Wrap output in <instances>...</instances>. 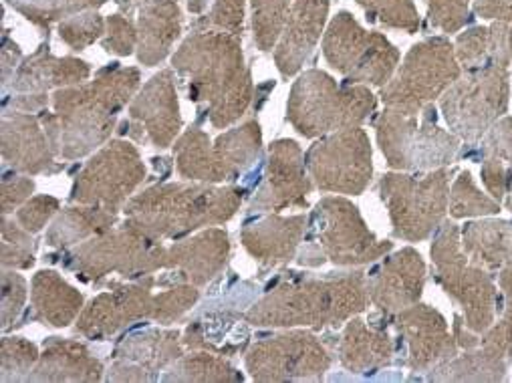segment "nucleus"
Returning a JSON list of instances; mask_svg holds the SVG:
<instances>
[{
    "label": "nucleus",
    "mask_w": 512,
    "mask_h": 383,
    "mask_svg": "<svg viewBox=\"0 0 512 383\" xmlns=\"http://www.w3.org/2000/svg\"><path fill=\"white\" fill-rule=\"evenodd\" d=\"M140 81V69L111 63L93 81L57 89L51 95L55 113H39L55 156L73 162L103 148L115 132L119 111L140 91Z\"/></svg>",
    "instance_id": "nucleus-1"
},
{
    "label": "nucleus",
    "mask_w": 512,
    "mask_h": 383,
    "mask_svg": "<svg viewBox=\"0 0 512 383\" xmlns=\"http://www.w3.org/2000/svg\"><path fill=\"white\" fill-rule=\"evenodd\" d=\"M367 273H327L323 277L283 273L244 313L252 327H339L367 309Z\"/></svg>",
    "instance_id": "nucleus-2"
},
{
    "label": "nucleus",
    "mask_w": 512,
    "mask_h": 383,
    "mask_svg": "<svg viewBox=\"0 0 512 383\" xmlns=\"http://www.w3.org/2000/svg\"><path fill=\"white\" fill-rule=\"evenodd\" d=\"M172 69L186 81L188 99L216 130L236 123L250 107L254 85L244 61L242 39L220 31H192L172 57Z\"/></svg>",
    "instance_id": "nucleus-3"
},
{
    "label": "nucleus",
    "mask_w": 512,
    "mask_h": 383,
    "mask_svg": "<svg viewBox=\"0 0 512 383\" xmlns=\"http://www.w3.org/2000/svg\"><path fill=\"white\" fill-rule=\"evenodd\" d=\"M246 190L234 184H156L125 204L123 226L152 240H178L200 228L226 224L236 216Z\"/></svg>",
    "instance_id": "nucleus-4"
},
{
    "label": "nucleus",
    "mask_w": 512,
    "mask_h": 383,
    "mask_svg": "<svg viewBox=\"0 0 512 383\" xmlns=\"http://www.w3.org/2000/svg\"><path fill=\"white\" fill-rule=\"evenodd\" d=\"M394 248V242L379 240L365 224L359 208L347 198H321L307 220L303 248L297 252L301 267H363L371 265Z\"/></svg>",
    "instance_id": "nucleus-5"
},
{
    "label": "nucleus",
    "mask_w": 512,
    "mask_h": 383,
    "mask_svg": "<svg viewBox=\"0 0 512 383\" xmlns=\"http://www.w3.org/2000/svg\"><path fill=\"white\" fill-rule=\"evenodd\" d=\"M377 99L365 85L337 83L321 69L305 71L291 87L287 119L303 138H325L357 127L375 111Z\"/></svg>",
    "instance_id": "nucleus-6"
},
{
    "label": "nucleus",
    "mask_w": 512,
    "mask_h": 383,
    "mask_svg": "<svg viewBox=\"0 0 512 383\" xmlns=\"http://www.w3.org/2000/svg\"><path fill=\"white\" fill-rule=\"evenodd\" d=\"M47 261L73 271L83 283L99 285L109 275L136 281L168 269V248L160 240H152L121 224L85 240L77 248L49 254Z\"/></svg>",
    "instance_id": "nucleus-7"
},
{
    "label": "nucleus",
    "mask_w": 512,
    "mask_h": 383,
    "mask_svg": "<svg viewBox=\"0 0 512 383\" xmlns=\"http://www.w3.org/2000/svg\"><path fill=\"white\" fill-rule=\"evenodd\" d=\"M434 113L430 103L418 113L386 107L377 117V144L390 168L400 172H432L454 160L460 138L442 130Z\"/></svg>",
    "instance_id": "nucleus-8"
},
{
    "label": "nucleus",
    "mask_w": 512,
    "mask_h": 383,
    "mask_svg": "<svg viewBox=\"0 0 512 383\" xmlns=\"http://www.w3.org/2000/svg\"><path fill=\"white\" fill-rule=\"evenodd\" d=\"M430 254L436 281L462 307L466 327L478 335L488 331L496 319L498 291L490 273L466 257L460 228L454 222L444 220L436 230Z\"/></svg>",
    "instance_id": "nucleus-9"
},
{
    "label": "nucleus",
    "mask_w": 512,
    "mask_h": 383,
    "mask_svg": "<svg viewBox=\"0 0 512 383\" xmlns=\"http://www.w3.org/2000/svg\"><path fill=\"white\" fill-rule=\"evenodd\" d=\"M452 172L440 168L426 176L390 172L379 180V196L392 220V234L408 242L428 240L444 224Z\"/></svg>",
    "instance_id": "nucleus-10"
},
{
    "label": "nucleus",
    "mask_w": 512,
    "mask_h": 383,
    "mask_svg": "<svg viewBox=\"0 0 512 383\" xmlns=\"http://www.w3.org/2000/svg\"><path fill=\"white\" fill-rule=\"evenodd\" d=\"M510 67L488 63L466 71L440 97V107L452 134L464 142L482 140L508 111Z\"/></svg>",
    "instance_id": "nucleus-11"
},
{
    "label": "nucleus",
    "mask_w": 512,
    "mask_h": 383,
    "mask_svg": "<svg viewBox=\"0 0 512 383\" xmlns=\"http://www.w3.org/2000/svg\"><path fill=\"white\" fill-rule=\"evenodd\" d=\"M325 61L347 83L386 87L398 71L400 51L386 35L365 31L349 11L337 13L323 37Z\"/></svg>",
    "instance_id": "nucleus-12"
},
{
    "label": "nucleus",
    "mask_w": 512,
    "mask_h": 383,
    "mask_svg": "<svg viewBox=\"0 0 512 383\" xmlns=\"http://www.w3.org/2000/svg\"><path fill=\"white\" fill-rule=\"evenodd\" d=\"M462 75L454 45L444 37H430L414 45L392 81L381 89L386 107L422 111L440 99Z\"/></svg>",
    "instance_id": "nucleus-13"
},
{
    "label": "nucleus",
    "mask_w": 512,
    "mask_h": 383,
    "mask_svg": "<svg viewBox=\"0 0 512 383\" xmlns=\"http://www.w3.org/2000/svg\"><path fill=\"white\" fill-rule=\"evenodd\" d=\"M146 178V164L138 148L125 140H111L75 176L69 202L119 214Z\"/></svg>",
    "instance_id": "nucleus-14"
},
{
    "label": "nucleus",
    "mask_w": 512,
    "mask_h": 383,
    "mask_svg": "<svg viewBox=\"0 0 512 383\" xmlns=\"http://www.w3.org/2000/svg\"><path fill=\"white\" fill-rule=\"evenodd\" d=\"M244 365L254 381H315L333 365L323 341L305 329H289L246 349Z\"/></svg>",
    "instance_id": "nucleus-15"
},
{
    "label": "nucleus",
    "mask_w": 512,
    "mask_h": 383,
    "mask_svg": "<svg viewBox=\"0 0 512 383\" xmlns=\"http://www.w3.org/2000/svg\"><path fill=\"white\" fill-rule=\"evenodd\" d=\"M309 176L323 192L359 196L373 176V154L367 134L357 127L329 134L305 156Z\"/></svg>",
    "instance_id": "nucleus-16"
},
{
    "label": "nucleus",
    "mask_w": 512,
    "mask_h": 383,
    "mask_svg": "<svg viewBox=\"0 0 512 383\" xmlns=\"http://www.w3.org/2000/svg\"><path fill=\"white\" fill-rule=\"evenodd\" d=\"M160 279L154 275L136 279L132 283L109 281L105 293L93 297L75 321V333L91 341H107L119 331L140 321L152 319L154 287Z\"/></svg>",
    "instance_id": "nucleus-17"
},
{
    "label": "nucleus",
    "mask_w": 512,
    "mask_h": 383,
    "mask_svg": "<svg viewBox=\"0 0 512 383\" xmlns=\"http://www.w3.org/2000/svg\"><path fill=\"white\" fill-rule=\"evenodd\" d=\"M91 77L87 61L75 57H55L49 47V39L23 63L13 75L9 87L11 95H5V109L41 113L49 105V91L75 87Z\"/></svg>",
    "instance_id": "nucleus-18"
},
{
    "label": "nucleus",
    "mask_w": 512,
    "mask_h": 383,
    "mask_svg": "<svg viewBox=\"0 0 512 383\" xmlns=\"http://www.w3.org/2000/svg\"><path fill=\"white\" fill-rule=\"evenodd\" d=\"M127 117H130L125 121L127 132L140 144L166 150L178 140L184 121L174 69H162L136 93Z\"/></svg>",
    "instance_id": "nucleus-19"
},
{
    "label": "nucleus",
    "mask_w": 512,
    "mask_h": 383,
    "mask_svg": "<svg viewBox=\"0 0 512 383\" xmlns=\"http://www.w3.org/2000/svg\"><path fill=\"white\" fill-rule=\"evenodd\" d=\"M307 160L295 140H277L269 148L263 182L250 202V214L281 212L287 208H307L313 192V178L307 176Z\"/></svg>",
    "instance_id": "nucleus-20"
},
{
    "label": "nucleus",
    "mask_w": 512,
    "mask_h": 383,
    "mask_svg": "<svg viewBox=\"0 0 512 383\" xmlns=\"http://www.w3.org/2000/svg\"><path fill=\"white\" fill-rule=\"evenodd\" d=\"M184 355L178 329L148 327L119 339L111 353L107 381H154Z\"/></svg>",
    "instance_id": "nucleus-21"
},
{
    "label": "nucleus",
    "mask_w": 512,
    "mask_h": 383,
    "mask_svg": "<svg viewBox=\"0 0 512 383\" xmlns=\"http://www.w3.org/2000/svg\"><path fill=\"white\" fill-rule=\"evenodd\" d=\"M394 327L406 345V365L412 371H432L458 355L456 337L440 311L416 303L398 313Z\"/></svg>",
    "instance_id": "nucleus-22"
},
{
    "label": "nucleus",
    "mask_w": 512,
    "mask_h": 383,
    "mask_svg": "<svg viewBox=\"0 0 512 383\" xmlns=\"http://www.w3.org/2000/svg\"><path fill=\"white\" fill-rule=\"evenodd\" d=\"M424 285L426 263L422 254L406 246L367 275V297L381 313H400L420 301Z\"/></svg>",
    "instance_id": "nucleus-23"
},
{
    "label": "nucleus",
    "mask_w": 512,
    "mask_h": 383,
    "mask_svg": "<svg viewBox=\"0 0 512 383\" xmlns=\"http://www.w3.org/2000/svg\"><path fill=\"white\" fill-rule=\"evenodd\" d=\"M3 160L5 164L25 176H53L63 170L55 162L45 127L39 115L25 111H3Z\"/></svg>",
    "instance_id": "nucleus-24"
},
{
    "label": "nucleus",
    "mask_w": 512,
    "mask_h": 383,
    "mask_svg": "<svg viewBox=\"0 0 512 383\" xmlns=\"http://www.w3.org/2000/svg\"><path fill=\"white\" fill-rule=\"evenodd\" d=\"M307 232V216H279L269 214L246 222L240 232L242 246L250 257L269 269L285 265L297 259L299 246L303 244Z\"/></svg>",
    "instance_id": "nucleus-25"
},
{
    "label": "nucleus",
    "mask_w": 512,
    "mask_h": 383,
    "mask_svg": "<svg viewBox=\"0 0 512 383\" xmlns=\"http://www.w3.org/2000/svg\"><path fill=\"white\" fill-rule=\"evenodd\" d=\"M331 0H293L283 37L275 49L277 69L285 79L297 75L309 61L329 17Z\"/></svg>",
    "instance_id": "nucleus-26"
},
{
    "label": "nucleus",
    "mask_w": 512,
    "mask_h": 383,
    "mask_svg": "<svg viewBox=\"0 0 512 383\" xmlns=\"http://www.w3.org/2000/svg\"><path fill=\"white\" fill-rule=\"evenodd\" d=\"M228 257V232L224 228H206L168 248V269L176 271L182 281L204 287L224 271Z\"/></svg>",
    "instance_id": "nucleus-27"
},
{
    "label": "nucleus",
    "mask_w": 512,
    "mask_h": 383,
    "mask_svg": "<svg viewBox=\"0 0 512 383\" xmlns=\"http://www.w3.org/2000/svg\"><path fill=\"white\" fill-rule=\"evenodd\" d=\"M105 377V365L95 353L75 339L49 337L43 343L41 357L27 381H101Z\"/></svg>",
    "instance_id": "nucleus-28"
},
{
    "label": "nucleus",
    "mask_w": 512,
    "mask_h": 383,
    "mask_svg": "<svg viewBox=\"0 0 512 383\" xmlns=\"http://www.w3.org/2000/svg\"><path fill=\"white\" fill-rule=\"evenodd\" d=\"M244 313L228 305L222 309H206L198 319L190 321L182 333L186 349L210 351L222 357L244 353L250 345V331L246 329Z\"/></svg>",
    "instance_id": "nucleus-29"
},
{
    "label": "nucleus",
    "mask_w": 512,
    "mask_h": 383,
    "mask_svg": "<svg viewBox=\"0 0 512 383\" xmlns=\"http://www.w3.org/2000/svg\"><path fill=\"white\" fill-rule=\"evenodd\" d=\"M138 61L144 67L160 65L182 35L184 15L176 0H140L138 3Z\"/></svg>",
    "instance_id": "nucleus-30"
},
{
    "label": "nucleus",
    "mask_w": 512,
    "mask_h": 383,
    "mask_svg": "<svg viewBox=\"0 0 512 383\" xmlns=\"http://www.w3.org/2000/svg\"><path fill=\"white\" fill-rule=\"evenodd\" d=\"M339 363L351 373H371L388 367L396 355V343L381 327H371L359 317H351L337 341Z\"/></svg>",
    "instance_id": "nucleus-31"
},
{
    "label": "nucleus",
    "mask_w": 512,
    "mask_h": 383,
    "mask_svg": "<svg viewBox=\"0 0 512 383\" xmlns=\"http://www.w3.org/2000/svg\"><path fill=\"white\" fill-rule=\"evenodd\" d=\"M83 307V293L71 287L57 271L43 269L33 277L29 321L63 329L77 321Z\"/></svg>",
    "instance_id": "nucleus-32"
},
{
    "label": "nucleus",
    "mask_w": 512,
    "mask_h": 383,
    "mask_svg": "<svg viewBox=\"0 0 512 383\" xmlns=\"http://www.w3.org/2000/svg\"><path fill=\"white\" fill-rule=\"evenodd\" d=\"M480 176L488 194L512 212V117L498 119L488 130Z\"/></svg>",
    "instance_id": "nucleus-33"
},
{
    "label": "nucleus",
    "mask_w": 512,
    "mask_h": 383,
    "mask_svg": "<svg viewBox=\"0 0 512 383\" xmlns=\"http://www.w3.org/2000/svg\"><path fill=\"white\" fill-rule=\"evenodd\" d=\"M460 238L462 250L474 265L486 271L512 265V222L498 218L468 222Z\"/></svg>",
    "instance_id": "nucleus-34"
},
{
    "label": "nucleus",
    "mask_w": 512,
    "mask_h": 383,
    "mask_svg": "<svg viewBox=\"0 0 512 383\" xmlns=\"http://www.w3.org/2000/svg\"><path fill=\"white\" fill-rule=\"evenodd\" d=\"M458 63L470 71L488 63L512 65V23H492L472 27L458 35L454 43Z\"/></svg>",
    "instance_id": "nucleus-35"
},
{
    "label": "nucleus",
    "mask_w": 512,
    "mask_h": 383,
    "mask_svg": "<svg viewBox=\"0 0 512 383\" xmlns=\"http://www.w3.org/2000/svg\"><path fill=\"white\" fill-rule=\"evenodd\" d=\"M176 170L182 178L190 182L204 184H224L226 174L218 162L212 140L198 125H190L188 130L174 144Z\"/></svg>",
    "instance_id": "nucleus-36"
},
{
    "label": "nucleus",
    "mask_w": 512,
    "mask_h": 383,
    "mask_svg": "<svg viewBox=\"0 0 512 383\" xmlns=\"http://www.w3.org/2000/svg\"><path fill=\"white\" fill-rule=\"evenodd\" d=\"M117 224V214L97 208L75 204L57 214L53 224L45 234V242L51 248L67 250L73 244L85 242L93 236H99L111 230Z\"/></svg>",
    "instance_id": "nucleus-37"
},
{
    "label": "nucleus",
    "mask_w": 512,
    "mask_h": 383,
    "mask_svg": "<svg viewBox=\"0 0 512 383\" xmlns=\"http://www.w3.org/2000/svg\"><path fill=\"white\" fill-rule=\"evenodd\" d=\"M218 162L226 174V182H236L261 158L263 130L256 119H248L238 127H232L214 142Z\"/></svg>",
    "instance_id": "nucleus-38"
},
{
    "label": "nucleus",
    "mask_w": 512,
    "mask_h": 383,
    "mask_svg": "<svg viewBox=\"0 0 512 383\" xmlns=\"http://www.w3.org/2000/svg\"><path fill=\"white\" fill-rule=\"evenodd\" d=\"M508 363L488 353L480 345L466 349L464 355H456L448 363L432 369L430 381H504Z\"/></svg>",
    "instance_id": "nucleus-39"
},
{
    "label": "nucleus",
    "mask_w": 512,
    "mask_h": 383,
    "mask_svg": "<svg viewBox=\"0 0 512 383\" xmlns=\"http://www.w3.org/2000/svg\"><path fill=\"white\" fill-rule=\"evenodd\" d=\"M162 381H196V383H232L244 381V375L228 363L222 355L210 351H196L182 355L160 377Z\"/></svg>",
    "instance_id": "nucleus-40"
},
{
    "label": "nucleus",
    "mask_w": 512,
    "mask_h": 383,
    "mask_svg": "<svg viewBox=\"0 0 512 383\" xmlns=\"http://www.w3.org/2000/svg\"><path fill=\"white\" fill-rule=\"evenodd\" d=\"M5 3L49 35L55 23H63L85 11H97L105 5V0H5Z\"/></svg>",
    "instance_id": "nucleus-41"
},
{
    "label": "nucleus",
    "mask_w": 512,
    "mask_h": 383,
    "mask_svg": "<svg viewBox=\"0 0 512 383\" xmlns=\"http://www.w3.org/2000/svg\"><path fill=\"white\" fill-rule=\"evenodd\" d=\"M293 0H250L252 9V37L254 45L263 53L277 49Z\"/></svg>",
    "instance_id": "nucleus-42"
},
{
    "label": "nucleus",
    "mask_w": 512,
    "mask_h": 383,
    "mask_svg": "<svg viewBox=\"0 0 512 383\" xmlns=\"http://www.w3.org/2000/svg\"><path fill=\"white\" fill-rule=\"evenodd\" d=\"M498 287L504 295V309L488 331L480 335V347L498 359L512 363V265L498 271Z\"/></svg>",
    "instance_id": "nucleus-43"
},
{
    "label": "nucleus",
    "mask_w": 512,
    "mask_h": 383,
    "mask_svg": "<svg viewBox=\"0 0 512 383\" xmlns=\"http://www.w3.org/2000/svg\"><path fill=\"white\" fill-rule=\"evenodd\" d=\"M355 3L365 11L369 23L398 29L408 35L420 29V15L414 0H355Z\"/></svg>",
    "instance_id": "nucleus-44"
},
{
    "label": "nucleus",
    "mask_w": 512,
    "mask_h": 383,
    "mask_svg": "<svg viewBox=\"0 0 512 383\" xmlns=\"http://www.w3.org/2000/svg\"><path fill=\"white\" fill-rule=\"evenodd\" d=\"M448 208L452 218H484L500 212V204L482 194L468 170L460 172L450 190Z\"/></svg>",
    "instance_id": "nucleus-45"
},
{
    "label": "nucleus",
    "mask_w": 512,
    "mask_h": 383,
    "mask_svg": "<svg viewBox=\"0 0 512 383\" xmlns=\"http://www.w3.org/2000/svg\"><path fill=\"white\" fill-rule=\"evenodd\" d=\"M41 353L25 337H3L0 341V381H27Z\"/></svg>",
    "instance_id": "nucleus-46"
},
{
    "label": "nucleus",
    "mask_w": 512,
    "mask_h": 383,
    "mask_svg": "<svg viewBox=\"0 0 512 383\" xmlns=\"http://www.w3.org/2000/svg\"><path fill=\"white\" fill-rule=\"evenodd\" d=\"M3 269L27 271L35 265L37 240L35 234L27 232L15 218L3 216Z\"/></svg>",
    "instance_id": "nucleus-47"
},
{
    "label": "nucleus",
    "mask_w": 512,
    "mask_h": 383,
    "mask_svg": "<svg viewBox=\"0 0 512 383\" xmlns=\"http://www.w3.org/2000/svg\"><path fill=\"white\" fill-rule=\"evenodd\" d=\"M200 287L186 283V281H174V285L160 295L154 297V313L152 321L160 325H172L180 321L200 299Z\"/></svg>",
    "instance_id": "nucleus-48"
},
{
    "label": "nucleus",
    "mask_w": 512,
    "mask_h": 383,
    "mask_svg": "<svg viewBox=\"0 0 512 383\" xmlns=\"http://www.w3.org/2000/svg\"><path fill=\"white\" fill-rule=\"evenodd\" d=\"M107 21L97 11H85L59 23L57 31L61 41L73 51H85L95 41L105 37Z\"/></svg>",
    "instance_id": "nucleus-49"
},
{
    "label": "nucleus",
    "mask_w": 512,
    "mask_h": 383,
    "mask_svg": "<svg viewBox=\"0 0 512 383\" xmlns=\"http://www.w3.org/2000/svg\"><path fill=\"white\" fill-rule=\"evenodd\" d=\"M0 329L3 333H9L17 327V321L25 309L29 289L23 275H19L15 269H5L3 277H0Z\"/></svg>",
    "instance_id": "nucleus-50"
},
{
    "label": "nucleus",
    "mask_w": 512,
    "mask_h": 383,
    "mask_svg": "<svg viewBox=\"0 0 512 383\" xmlns=\"http://www.w3.org/2000/svg\"><path fill=\"white\" fill-rule=\"evenodd\" d=\"M246 0H214L206 17L194 21L192 31H220L242 39Z\"/></svg>",
    "instance_id": "nucleus-51"
},
{
    "label": "nucleus",
    "mask_w": 512,
    "mask_h": 383,
    "mask_svg": "<svg viewBox=\"0 0 512 383\" xmlns=\"http://www.w3.org/2000/svg\"><path fill=\"white\" fill-rule=\"evenodd\" d=\"M101 47L109 55L130 57L138 51V25L130 19V15H111L107 17L105 37L101 39Z\"/></svg>",
    "instance_id": "nucleus-52"
},
{
    "label": "nucleus",
    "mask_w": 512,
    "mask_h": 383,
    "mask_svg": "<svg viewBox=\"0 0 512 383\" xmlns=\"http://www.w3.org/2000/svg\"><path fill=\"white\" fill-rule=\"evenodd\" d=\"M428 19L434 29L454 35L470 19V0H426Z\"/></svg>",
    "instance_id": "nucleus-53"
},
{
    "label": "nucleus",
    "mask_w": 512,
    "mask_h": 383,
    "mask_svg": "<svg viewBox=\"0 0 512 383\" xmlns=\"http://www.w3.org/2000/svg\"><path fill=\"white\" fill-rule=\"evenodd\" d=\"M59 208H61V202L53 196H47V194L33 196L15 212V220L27 232L39 234L51 222V218L59 214Z\"/></svg>",
    "instance_id": "nucleus-54"
},
{
    "label": "nucleus",
    "mask_w": 512,
    "mask_h": 383,
    "mask_svg": "<svg viewBox=\"0 0 512 383\" xmlns=\"http://www.w3.org/2000/svg\"><path fill=\"white\" fill-rule=\"evenodd\" d=\"M35 192V182L25 174H3V190H0V208L3 216L15 214L27 200H31Z\"/></svg>",
    "instance_id": "nucleus-55"
},
{
    "label": "nucleus",
    "mask_w": 512,
    "mask_h": 383,
    "mask_svg": "<svg viewBox=\"0 0 512 383\" xmlns=\"http://www.w3.org/2000/svg\"><path fill=\"white\" fill-rule=\"evenodd\" d=\"M474 13L494 23H512V3L508 0H474Z\"/></svg>",
    "instance_id": "nucleus-56"
},
{
    "label": "nucleus",
    "mask_w": 512,
    "mask_h": 383,
    "mask_svg": "<svg viewBox=\"0 0 512 383\" xmlns=\"http://www.w3.org/2000/svg\"><path fill=\"white\" fill-rule=\"evenodd\" d=\"M23 61L21 47L5 33L3 37V51H0V63H3V91L9 87L13 75L19 69V63Z\"/></svg>",
    "instance_id": "nucleus-57"
},
{
    "label": "nucleus",
    "mask_w": 512,
    "mask_h": 383,
    "mask_svg": "<svg viewBox=\"0 0 512 383\" xmlns=\"http://www.w3.org/2000/svg\"><path fill=\"white\" fill-rule=\"evenodd\" d=\"M454 337H456L458 347H462L464 351L474 349V347L480 345V335L470 331L460 315H454Z\"/></svg>",
    "instance_id": "nucleus-58"
},
{
    "label": "nucleus",
    "mask_w": 512,
    "mask_h": 383,
    "mask_svg": "<svg viewBox=\"0 0 512 383\" xmlns=\"http://www.w3.org/2000/svg\"><path fill=\"white\" fill-rule=\"evenodd\" d=\"M188 9H190V13L200 15V13L206 9V0H190V3H188Z\"/></svg>",
    "instance_id": "nucleus-59"
},
{
    "label": "nucleus",
    "mask_w": 512,
    "mask_h": 383,
    "mask_svg": "<svg viewBox=\"0 0 512 383\" xmlns=\"http://www.w3.org/2000/svg\"><path fill=\"white\" fill-rule=\"evenodd\" d=\"M508 3H512V0H508Z\"/></svg>",
    "instance_id": "nucleus-60"
}]
</instances>
